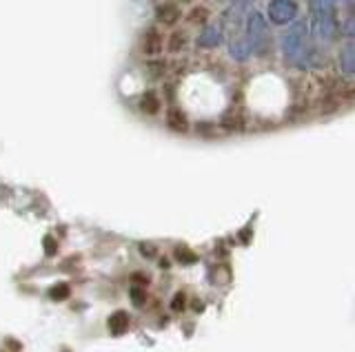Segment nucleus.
<instances>
[{"mask_svg":"<svg viewBox=\"0 0 355 352\" xmlns=\"http://www.w3.org/2000/svg\"><path fill=\"white\" fill-rule=\"evenodd\" d=\"M129 315L125 311H116V313H111L109 319H107V328H109V333L111 335H122V333H127L129 330Z\"/></svg>","mask_w":355,"mask_h":352,"instance_id":"1","label":"nucleus"},{"mask_svg":"<svg viewBox=\"0 0 355 352\" xmlns=\"http://www.w3.org/2000/svg\"><path fill=\"white\" fill-rule=\"evenodd\" d=\"M166 124L173 131H180V133H187L189 131V120L184 115V111H180L178 106H171L169 111H166Z\"/></svg>","mask_w":355,"mask_h":352,"instance_id":"2","label":"nucleus"},{"mask_svg":"<svg viewBox=\"0 0 355 352\" xmlns=\"http://www.w3.org/2000/svg\"><path fill=\"white\" fill-rule=\"evenodd\" d=\"M140 109L147 115H155L160 111V98L158 93H153V91H147L142 98H140Z\"/></svg>","mask_w":355,"mask_h":352,"instance_id":"3","label":"nucleus"},{"mask_svg":"<svg viewBox=\"0 0 355 352\" xmlns=\"http://www.w3.org/2000/svg\"><path fill=\"white\" fill-rule=\"evenodd\" d=\"M129 297H131V302L136 306H144L149 299L147 288H140V286H129Z\"/></svg>","mask_w":355,"mask_h":352,"instance_id":"4","label":"nucleus"},{"mask_svg":"<svg viewBox=\"0 0 355 352\" xmlns=\"http://www.w3.org/2000/svg\"><path fill=\"white\" fill-rule=\"evenodd\" d=\"M69 295H71V286L69 284H55L53 288L49 290V297H51V299H55V302H62Z\"/></svg>","mask_w":355,"mask_h":352,"instance_id":"5","label":"nucleus"},{"mask_svg":"<svg viewBox=\"0 0 355 352\" xmlns=\"http://www.w3.org/2000/svg\"><path fill=\"white\" fill-rule=\"evenodd\" d=\"M187 304H189L187 293H175V295H173V299H171V311L182 313V311H187Z\"/></svg>","mask_w":355,"mask_h":352,"instance_id":"6","label":"nucleus"},{"mask_svg":"<svg viewBox=\"0 0 355 352\" xmlns=\"http://www.w3.org/2000/svg\"><path fill=\"white\" fill-rule=\"evenodd\" d=\"M144 51L147 53H155V51H160V38L155 31H149L147 34V42H144Z\"/></svg>","mask_w":355,"mask_h":352,"instance_id":"7","label":"nucleus"},{"mask_svg":"<svg viewBox=\"0 0 355 352\" xmlns=\"http://www.w3.org/2000/svg\"><path fill=\"white\" fill-rule=\"evenodd\" d=\"M175 259H180L182 263H193L198 259V255L191 248H178L175 250Z\"/></svg>","mask_w":355,"mask_h":352,"instance_id":"8","label":"nucleus"},{"mask_svg":"<svg viewBox=\"0 0 355 352\" xmlns=\"http://www.w3.org/2000/svg\"><path fill=\"white\" fill-rule=\"evenodd\" d=\"M129 286H140V288H147L149 286V277L144 275L142 270L138 272H131V277H129Z\"/></svg>","mask_w":355,"mask_h":352,"instance_id":"9","label":"nucleus"},{"mask_svg":"<svg viewBox=\"0 0 355 352\" xmlns=\"http://www.w3.org/2000/svg\"><path fill=\"white\" fill-rule=\"evenodd\" d=\"M140 255L142 257H158V248H155V244H151V241H144V244H140Z\"/></svg>","mask_w":355,"mask_h":352,"instance_id":"10","label":"nucleus"},{"mask_svg":"<svg viewBox=\"0 0 355 352\" xmlns=\"http://www.w3.org/2000/svg\"><path fill=\"white\" fill-rule=\"evenodd\" d=\"M42 246H44V250H47V255H53V252H58V241H55L53 235L44 237L42 239Z\"/></svg>","mask_w":355,"mask_h":352,"instance_id":"11","label":"nucleus"},{"mask_svg":"<svg viewBox=\"0 0 355 352\" xmlns=\"http://www.w3.org/2000/svg\"><path fill=\"white\" fill-rule=\"evenodd\" d=\"M160 9H162V7H160ZM162 12H166V14H175L171 7H164ZM164 23H173V18H171V16H164Z\"/></svg>","mask_w":355,"mask_h":352,"instance_id":"12","label":"nucleus"},{"mask_svg":"<svg viewBox=\"0 0 355 352\" xmlns=\"http://www.w3.org/2000/svg\"><path fill=\"white\" fill-rule=\"evenodd\" d=\"M158 263L164 268V270H169V266H171V261H169V257H160L158 259Z\"/></svg>","mask_w":355,"mask_h":352,"instance_id":"13","label":"nucleus"},{"mask_svg":"<svg viewBox=\"0 0 355 352\" xmlns=\"http://www.w3.org/2000/svg\"><path fill=\"white\" fill-rule=\"evenodd\" d=\"M191 308H193V311H202L205 306H202V302H200V299H198V302L193 299V302H191Z\"/></svg>","mask_w":355,"mask_h":352,"instance_id":"14","label":"nucleus"}]
</instances>
